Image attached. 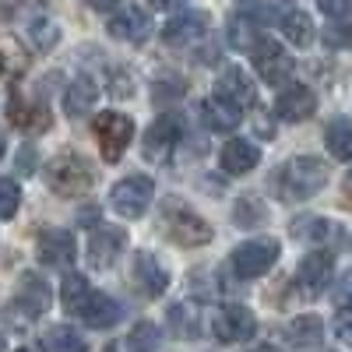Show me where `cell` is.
I'll use <instances>...</instances> for the list:
<instances>
[{
    "mask_svg": "<svg viewBox=\"0 0 352 352\" xmlns=\"http://www.w3.org/2000/svg\"><path fill=\"white\" fill-rule=\"evenodd\" d=\"M159 226L166 232L169 243H180V247H201L212 240V226L204 222L194 208L180 201H166L162 204V215H159Z\"/></svg>",
    "mask_w": 352,
    "mask_h": 352,
    "instance_id": "6da1fadb",
    "label": "cell"
},
{
    "mask_svg": "<svg viewBox=\"0 0 352 352\" xmlns=\"http://www.w3.org/2000/svg\"><path fill=\"white\" fill-rule=\"evenodd\" d=\"M278 184L285 187L282 194L289 201H310L314 194L324 190L328 184V166L314 159V155H300V159H292L285 162V169L278 173Z\"/></svg>",
    "mask_w": 352,
    "mask_h": 352,
    "instance_id": "7a4b0ae2",
    "label": "cell"
},
{
    "mask_svg": "<svg viewBox=\"0 0 352 352\" xmlns=\"http://www.w3.org/2000/svg\"><path fill=\"white\" fill-rule=\"evenodd\" d=\"M43 176H46L50 190L60 194V197H81L96 180L92 166H88L81 155H56V159H50Z\"/></svg>",
    "mask_w": 352,
    "mask_h": 352,
    "instance_id": "3957f363",
    "label": "cell"
},
{
    "mask_svg": "<svg viewBox=\"0 0 352 352\" xmlns=\"http://www.w3.org/2000/svg\"><path fill=\"white\" fill-rule=\"evenodd\" d=\"M134 138V120L124 113H99L96 120V141H99V152L109 166L120 162V155L127 152V144Z\"/></svg>",
    "mask_w": 352,
    "mask_h": 352,
    "instance_id": "277c9868",
    "label": "cell"
},
{
    "mask_svg": "<svg viewBox=\"0 0 352 352\" xmlns=\"http://www.w3.org/2000/svg\"><path fill=\"white\" fill-rule=\"evenodd\" d=\"M278 254H282V247L272 236L268 240H250V243L232 250V257H229L232 275H236V278H257V275H264L278 261Z\"/></svg>",
    "mask_w": 352,
    "mask_h": 352,
    "instance_id": "5b68a950",
    "label": "cell"
},
{
    "mask_svg": "<svg viewBox=\"0 0 352 352\" xmlns=\"http://www.w3.org/2000/svg\"><path fill=\"white\" fill-rule=\"evenodd\" d=\"M152 197H155V184L148 180V176H141V173L124 176V180L109 190V204L120 215H127V219H138V215L148 212Z\"/></svg>",
    "mask_w": 352,
    "mask_h": 352,
    "instance_id": "8992f818",
    "label": "cell"
},
{
    "mask_svg": "<svg viewBox=\"0 0 352 352\" xmlns=\"http://www.w3.org/2000/svg\"><path fill=\"white\" fill-rule=\"evenodd\" d=\"M180 141H184V120L176 113H166L148 127V134H144V144H141L144 159L148 162H169Z\"/></svg>",
    "mask_w": 352,
    "mask_h": 352,
    "instance_id": "52a82bcc",
    "label": "cell"
},
{
    "mask_svg": "<svg viewBox=\"0 0 352 352\" xmlns=\"http://www.w3.org/2000/svg\"><path fill=\"white\" fill-rule=\"evenodd\" d=\"M254 331H257V320H254V314L247 310V307H240V303H229V307H222L215 317H212V335L219 338V342H247V338H254Z\"/></svg>",
    "mask_w": 352,
    "mask_h": 352,
    "instance_id": "ba28073f",
    "label": "cell"
},
{
    "mask_svg": "<svg viewBox=\"0 0 352 352\" xmlns=\"http://www.w3.org/2000/svg\"><path fill=\"white\" fill-rule=\"evenodd\" d=\"M331 272H335L331 254H324V250L307 254V257L300 261V268H296V292H300V296H307V300L320 296V292H324V285L331 282Z\"/></svg>",
    "mask_w": 352,
    "mask_h": 352,
    "instance_id": "9c48e42d",
    "label": "cell"
},
{
    "mask_svg": "<svg viewBox=\"0 0 352 352\" xmlns=\"http://www.w3.org/2000/svg\"><path fill=\"white\" fill-rule=\"evenodd\" d=\"M254 67H257L261 81H268V85H282V81L292 74V56H289L278 43L261 39V43L254 46Z\"/></svg>",
    "mask_w": 352,
    "mask_h": 352,
    "instance_id": "30bf717a",
    "label": "cell"
},
{
    "mask_svg": "<svg viewBox=\"0 0 352 352\" xmlns=\"http://www.w3.org/2000/svg\"><path fill=\"white\" fill-rule=\"evenodd\" d=\"M124 247H127V232L116 226H102L88 240V261H92V268H113L120 261Z\"/></svg>",
    "mask_w": 352,
    "mask_h": 352,
    "instance_id": "8fae6325",
    "label": "cell"
},
{
    "mask_svg": "<svg viewBox=\"0 0 352 352\" xmlns=\"http://www.w3.org/2000/svg\"><path fill=\"white\" fill-rule=\"evenodd\" d=\"M36 257L46 268H67L74 261V236L67 229H46L36 243Z\"/></svg>",
    "mask_w": 352,
    "mask_h": 352,
    "instance_id": "7c38bea8",
    "label": "cell"
},
{
    "mask_svg": "<svg viewBox=\"0 0 352 352\" xmlns=\"http://www.w3.org/2000/svg\"><path fill=\"white\" fill-rule=\"evenodd\" d=\"M314 109H317V96L310 92L307 85H289V88H282L278 99H275V113L282 116V120H289V124L310 120Z\"/></svg>",
    "mask_w": 352,
    "mask_h": 352,
    "instance_id": "4fadbf2b",
    "label": "cell"
},
{
    "mask_svg": "<svg viewBox=\"0 0 352 352\" xmlns=\"http://www.w3.org/2000/svg\"><path fill=\"white\" fill-rule=\"evenodd\" d=\"M208 14L204 11H184V14H176V18H169L166 21V28H162V39L169 43V46H184V43H197L204 32H208Z\"/></svg>",
    "mask_w": 352,
    "mask_h": 352,
    "instance_id": "5bb4252c",
    "label": "cell"
},
{
    "mask_svg": "<svg viewBox=\"0 0 352 352\" xmlns=\"http://www.w3.org/2000/svg\"><path fill=\"white\" fill-rule=\"evenodd\" d=\"M134 282L138 289L144 292V296H162V292L169 289V272L162 268V261L148 250H141L134 257Z\"/></svg>",
    "mask_w": 352,
    "mask_h": 352,
    "instance_id": "9a60e30c",
    "label": "cell"
},
{
    "mask_svg": "<svg viewBox=\"0 0 352 352\" xmlns=\"http://www.w3.org/2000/svg\"><path fill=\"white\" fill-rule=\"evenodd\" d=\"M201 120H204V127H208V131L226 134V131H236V127H240L243 109L232 106V102L222 99V96H212V99L201 102Z\"/></svg>",
    "mask_w": 352,
    "mask_h": 352,
    "instance_id": "2e32d148",
    "label": "cell"
},
{
    "mask_svg": "<svg viewBox=\"0 0 352 352\" xmlns=\"http://www.w3.org/2000/svg\"><path fill=\"white\" fill-rule=\"evenodd\" d=\"M18 307L28 314V317H39V314H46L50 310V285H46V278L43 275H36V272H25L21 275V282H18Z\"/></svg>",
    "mask_w": 352,
    "mask_h": 352,
    "instance_id": "e0dca14e",
    "label": "cell"
},
{
    "mask_svg": "<svg viewBox=\"0 0 352 352\" xmlns=\"http://www.w3.org/2000/svg\"><path fill=\"white\" fill-rule=\"evenodd\" d=\"M261 162V152H257V144L243 141V138H232L226 141V148H222V169L232 173V176H247L254 173Z\"/></svg>",
    "mask_w": 352,
    "mask_h": 352,
    "instance_id": "ac0fdd59",
    "label": "cell"
},
{
    "mask_svg": "<svg viewBox=\"0 0 352 352\" xmlns=\"http://www.w3.org/2000/svg\"><path fill=\"white\" fill-rule=\"evenodd\" d=\"M78 314H81V320L88 328H113L116 320H120V303H116L113 296H106V292H92Z\"/></svg>",
    "mask_w": 352,
    "mask_h": 352,
    "instance_id": "d6986e66",
    "label": "cell"
},
{
    "mask_svg": "<svg viewBox=\"0 0 352 352\" xmlns=\"http://www.w3.org/2000/svg\"><path fill=\"white\" fill-rule=\"evenodd\" d=\"M148 14H144L141 8H127L120 14L109 18V36L113 39H124V43H141L144 36H148Z\"/></svg>",
    "mask_w": 352,
    "mask_h": 352,
    "instance_id": "ffe728a7",
    "label": "cell"
},
{
    "mask_svg": "<svg viewBox=\"0 0 352 352\" xmlns=\"http://www.w3.org/2000/svg\"><path fill=\"white\" fill-rule=\"evenodd\" d=\"M320 338H324V320L307 314V317H296L285 324V342L296 345V349H314L320 345Z\"/></svg>",
    "mask_w": 352,
    "mask_h": 352,
    "instance_id": "44dd1931",
    "label": "cell"
},
{
    "mask_svg": "<svg viewBox=\"0 0 352 352\" xmlns=\"http://www.w3.org/2000/svg\"><path fill=\"white\" fill-rule=\"evenodd\" d=\"M219 96H222V99H229L232 106L247 109V106L254 102V81H250L243 71L229 67V71H222V78H219Z\"/></svg>",
    "mask_w": 352,
    "mask_h": 352,
    "instance_id": "7402d4cb",
    "label": "cell"
},
{
    "mask_svg": "<svg viewBox=\"0 0 352 352\" xmlns=\"http://www.w3.org/2000/svg\"><path fill=\"white\" fill-rule=\"evenodd\" d=\"M96 99H99L96 81L92 78H74L67 85V92H64V109H67V116H85L96 106Z\"/></svg>",
    "mask_w": 352,
    "mask_h": 352,
    "instance_id": "603a6c76",
    "label": "cell"
},
{
    "mask_svg": "<svg viewBox=\"0 0 352 352\" xmlns=\"http://www.w3.org/2000/svg\"><path fill=\"white\" fill-rule=\"evenodd\" d=\"M8 113H11V120L18 124V127H25V131H32V127H50V113H46V106H39V102H28L25 96H11V106H8Z\"/></svg>",
    "mask_w": 352,
    "mask_h": 352,
    "instance_id": "cb8c5ba5",
    "label": "cell"
},
{
    "mask_svg": "<svg viewBox=\"0 0 352 352\" xmlns=\"http://www.w3.org/2000/svg\"><path fill=\"white\" fill-rule=\"evenodd\" d=\"M282 36L296 46V50H307L310 43H314V21H310V14L307 11H285L282 14Z\"/></svg>",
    "mask_w": 352,
    "mask_h": 352,
    "instance_id": "d4e9b609",
    "label": "cell"
},
{
    "mask_svg": "<svg viewBox=\"0 0 352 352\" xmlns=\"http://www.w3.org/2000/svg\"><path fill=\"white\" fill-rule=\"evenodd\" d=\"M324 141H328L331 159H342V162L352 159V120L349 116H335L324 131Z\"/></svg>",
    "mask_w": 352,
    "mask_h": 352,
    "instance_id": "484cf974",
    "label": "cell"
},
{
    "mask_svg": "<svg viewBox=\"0 0 352 352\" xmlns=\"http://www.w3.org/2000/svg\"><path fill=\"white\" fill-rule=\"evenodd\" d=\"M28 67V50L14 36H0V78L21 74Z\"/></svg>",
    "mask_w": 352,
    "mask_h": 352,
    "instance_id": "4316f807",
    "label": "cell"
},
{
    "mask_svg": "<svg viewBox=\"0 0 352 352\" xmlns=\"http://www.w3.org/2000/svg\"><path fill=\"white\" fill-rule=\"evenodd\" d=\"M88 296H92V292H88V282H85V275L71 272V275L64 278V285H60V300H64V307H67V310H81Z\"/></svg>",
    "mask_w": 352,
    "mask_h": 352,
    "instance_id": "83f0119b",
    "label": "cell"
},
{
    "mask_svg": "<svg viewBox=\"0 0 352 352\" xmlns=\"http://www.w3.org/2000/svg\"><path fill=\"white\" fill-rule=\"evenodd\" d=\"M261 39H257V28L250 25V18H232L229 21V46L232 50H254Z\"/></svg>",
    "mask_w": 352,
    "mask_h": 352,
    "instance_id": "f1b7e54d",
    "label": "cell"
},
{
    "mask_svg": "<svg viewBox=\"0 0 352 352\" xmlns=\"http://www.w3.org/2000/svg\"><path fill=\"white\" fill-rule=\"evenodd\" d=\"M46 345H50V352H85V338L71 328H53L46 335Z\"/></svg>",
    "mask_w": 352,
    "mask_h": 352,
    "instance_id": "f546056e",
    "label": "cell"
},
{
    "mask_svg": "<svg viewBox=\"0 0 352 352\" xmlns=\"http://www.w3.org/2000/svg\"><path fill=\"white\" fill-rule=\"evenodd\" d=\"M18 204H21V187L14 180H0V222L14 219Z\"/></svg>",
    "mask_w": 352,
    "mask_h": 352,
    "instance_id": "4dcf8cb0",
    "label": "cell"
},
{
    "mask_svg": "<svg viewBox=\"0 0 352 352\" xmlns=\"http://www.w3.org/2000/svg\"><path fill=\"white\" fill-rule=\"evenodd\" d=\"M169 320H176V324H180V328H176V335H187V338H194L197 335V314H194V307L190 303H176L173 310H169Z\"/></svg>",
    "mask_w": 352,
    "mask_h": 352,
    "instance_id": "1f68e13d",
    "label": "cell"
},
{
    "mask_svg": "<svg viewBox=\"0 0 352 352\" xmlns=\"http://www.w3.org/2000/svg\"><path fill=\"white\" fill-rule=\"evenodd\" d=\"M131 349H134V352H155V349H159V328L148 324V320H144V324H138V328L131 331Z\"/></svg>",
    "mask_w": 352,
    "mask_h": 352,
    "instance_id": "d6a6232c",
    "label": "cell"
},
{
    "mask_svg": "<svg viewBox=\"0 0 352 352\" xmlns=\"http://www.w3.org/2000/svg\"><path fill=\"white\" fill-rule=\"evenodd\" d=\"M324 46H331V50H349V46H352V28L342 25V21L328 25V28H324Z\"/></svg>",
    "mask_w": 352,
    "mask_h": 352,
    "instance_id": "836d02e7",
    "label": "cell"
},
{
    "mask_svg": "<svg viewBox=\"0 0 352 352\" xmlns=\"http://www.w3.org/2000/svg\"><path fill=\"white\" fill-rule=\"evenodd\" d=\"M331 226L324 222V219H307V222H292V232H296V236H310V240H320L328 232Z\"/></svg>",
    "mask_w": 352,
    "mask_h": 352,
    "instance_id": "e575fe53",
    "label": "cell"
},
{
    "mask_svg": "<svg viewBox=\"0 0 352 352\" xmlns=\"http://www.w3.org/2000/svg\"><path fill=\"white\" fill-rule=\"evenodd\" d=\"M317 8L324 11L328 18L342 21V18H349V14H352V0H317Z\"/></svg>",
    "mask_w": 352,
    "mask_h": 352,
    "instance_id": "d590c367",
    "label": "cell"
},
{
    "mask_svg": "<svg viewBox=\"0 0 352 352\" xmlns=\"http://www.w3.org/2000/svg\"><path fill=\"white\" fill-rule=\"evenodd\" d=\"M32 36H36V43H39L43 50H50V46L56 43V25H53V21H36V25H32Z\"/></svg>",
    "mask_w": 352,
    "mask_h": 352,
    "instance_id": "8d00e7d4",
    "label": "cell"
},
{
    "mask_svg": "<svg viewBox=\"0 0 352 352\" xmlns=\"http://www.w3.org/2000/svg\"><path fill=\"white\" fill-rule=\"evenodd\" d=\"M335 303H338L342 310H352V272L338 278V285H335Z\"/></svg>",
    "mask_w": 352,
    "mask_h": 352,
    "instance_id": "74e56055",
    "label": "cell"
},
{
    "mask_svg": "<svg viewBox=\"0 0 352 352\" xmlns=\"http://www.w3.org/2000/svg\"><path fill=\"white\" fill-rule=\"evenodd\" d=\"M335 335H338L345 345H352V310H342V314H338V320H335Z\"/></svg>",
    "mask_w": 352,
    "mask_h": 352,
    "instance_id": "f35d334b",
    "label": "cell"
},
{
    "mask_svg": "<svg viewBox=\"0 0 352 352\" xmlns=\"http://www.w3.org/2000/svg\"><path fill=\"white\" fill-rule=\"evenodd\" d=\"M155 11H173V8H184V0H152Z\"/></svg>",
    "mask_w": 352,
    "mask_h": 352,
    "instance_id": "ab89813d",
    "label": "cell"
},
{
    "mask_svg": "<svg viewBox=\"0 0 352 352\" xmlns=\"http://www.w3.org/2000/svg\"><path fill=\"white\" fill-rule=\"evenodd\" d=\"M88 4H92L96 11H109V8H116V4H120V0H88Z\"/></svg>",
    "mask_w": 352,
    "mask_h": 352,
    "instance_id": "60d3db41",
    "label": "cell"
},
{
    "mask_svg": "<svg viewBox=\"0 0 352 352\" xmlns=\"http://www.w3.org/2000/svg\"><path fill=\"white\" fill-rule=\"evenodd\" d=\"M106 352H120V345H116V342H109V345H106Z\"/></svg>",
    "mask_w": 352,
    "mask_h": 352,
    "instance_id": "b9f144b4",
    "label": "cell"
},
{
    "mask_svg": "<svg viewBox=\"0 0 352 352\" xmlns=\"http://www.w3.org/2000/svg\"><path fill=\"white\" fill-rule=\"evenodd\" d=\"M261 352H278V349H268V345H264V349H261Z\"/></svg>",
    "mask_w": 352,
    "mask_h": 352,
    "instance_id": "7bdbcfd3",
    "label": "cell"
},
{
    "mask_svg": "<svg viewBox=\"0 0 352 352\" xmlns=\"http://www.w3.org/2000/svg\"><path fill=\"white\" fill-rule=\"evenodd\" d=\"M18 352H36V349H18Z\"/></svg>",
    "mask_w": 352,
    "mask_h": 352,
    "instance_id": "ee69618b",
    "label": "cell"
},
{
    "mask_svg": "<svg viewBox=\"0 0 352 352\" xmlns=\"http://www.w3.org/2000/svg\"><path fill=\"white\" fill-rule=\"evenodd\" d=\"M0 352H4V338H0Z\"/></svg>",
    "mask_w": 352,
    "mask_h": 352,
    "instance_id": "f6af8a7d",
    "label": "cell"
},
{
    "mask_svg": "<svg viewBox=\"0 0 352 352\" xmlns=\"http://www.w3.org/2000/svg\"><path fill=\"white\" fill-rule=\"evenodd\" d=\"M349 187H352V173H349Z\"/></svg>",
    "mask_w": 352,
    "mask_h": 352,
    "instance_id": "bcb514c9",
    "label": "cell"
},
{
    "mask_svg": "<svg viewBox=\"0 0 352 352\" xmlns=\"http://www.w3.org/2000/svg\"><path fill=\"white\" fill-rule=\"evenodd\" d=\"M0 152H4V141H0Z\"/></svg>",
    "mask_w": 352,
    "mask_h": 352,
    "instance_id": "7dc6e473",
    "label": "cell"
}]
</instances>
